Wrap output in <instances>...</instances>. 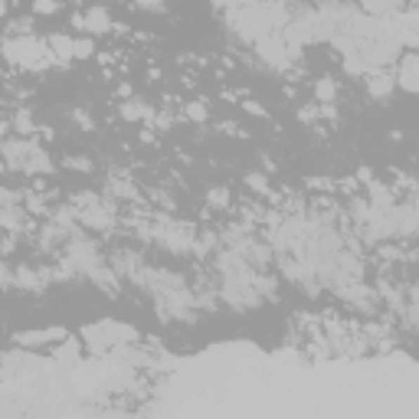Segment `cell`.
<instances>
[{
    "label": "cell",
    "instance_id": "1",
    "mask_svg": "<svg viewBox=\"0 0 419 419\" xmlns=\"http://www.w3.org/2000/svg\"><path fill=\"white\" fill-rule=\"evenodd\" d=\"M0 59H7L20 69H43L53 63L49 49L43 39H37L33 33H23V37H7L0 43Z\"/></svg>",
    "mask_w": 419,
    "mask_h": 419
},
{
    "label": "cell",
    "instance_id": "2",
    "mask_svg": "<svg viewBox=\"0 0 419 419\" xmlns=\"http://www.w3.org/2000/svg\"><path fill=\"white\" fill-rule=\"evenodd\" d=\"M151 239L157 246H164L167 252H193L197 249V229L191 223H174V219H161L151 229Z\"/></svg>",
    "mask_w": 419,
    "mask_h": 419
},
{
    "label": "cell",
    "instance_id": "3",
    "mask_svg": "<svg viewBox=\"0 0 419 419\" xmlns=\"http://www.w3.org/2000/svg\"><path fill=\"white\" fill-rule=\"evenodd\" d=\"M82 337L89 341L92 351H108V347H124V344H131L138 334L131 328H124V324H115V321H102V324H92L82 331Z\"/></svg>",
    "mask_w": 419,
    "mask_h": 419
},
{
    "label": "cell",
    "instance_id": "4",
    "mask_svg": "<svg viewBox=\"0 0 419 419\" xmlns=\"http://www.w3.org/2000/svg\"><path fill=\"white\" fill-rule=\"evenodd\" d=\"M39 144L30 141V138H17V141H4L0 144V154H4V164L7 167H13V171H27L30 157H33V151H37Z\"/></svg>",
    "mask_w": 419,
    "mask_h": 419
},
{
    "label": "cell",
    "instance_id": "5",
    "mask_svg": "<svg viewBox=\"0 0 419 419\" xmlns=\"http://www.w3.org/2000/svg\"><path fill=\"white\" fill-rule=\"evenodd\" d=\"M86 37H105L108 30H112V13L105 7H89L86 13H76V20H72Z\"/></svg>",
    "mask_w": 419,
    "mask_h": 419
},
{
    "label": "cell",
    "instance_id": "6",
    "mask_svg": "<svg viewBox=\"0 0 419 419\" xmlns=\"http://www.w3.org/2000/svg\"><path fill=\"white\" fill-rule=\"evenodd\" d=\"M49 278H53V269H17V272H13V285L17 288H23V292H43V288H46V282Z\"/></svg>",
    "mask_w": 419,
    "mask_h": 419
},
{
    "label": "cell",
    "instance_id": "7",
    "mask_svg": "<svg viewBox=\"0 0 419 419\" xmlns=\"http://www.w3.org/2000/svg\"><path fill=\"white\" fill-rule=\"evenodd\" d=\"M0 229L7 233H27L30 229V213L23 203H10V207H0Z\"/></svg>",
    "mask_w": 419,
    "mask_h": 419
},
{
    "label": "cell",
    "instance_id": "8",
    "mask_svg": "<svg viewBox=\"0 0 419 419\" xmlns=\"http://www.w3.org/2000/svg\"><path fill=\"white\" fill-rule=\"evenodd\" d=\"M403 92H416L419 89V56L416 53H406L400 59V69H397V79H393Z\"/></svg>",
    "mask_w": 419,
    "mask_h": 419
},
{
    "label": "cell",
    "instance_id": "9",
    "mask_svg": "<svg viewBox=\"0 0 419 419\" xmlns=\"http://www.w3.org/2000/svg\"><path fill=\"white\" fill-rule=\"evenodd\" d=\"M63 337H66L63 328H43V331H20V334H13V341H17L20 347H43V344L63 341Z\"/></svg>",
    "mask_w": 419,
    "mask_h": 419
},
{
    "label": "cell",
    "instance_id": "10",
    "mask_svg": "<svg viewBox=\"0 0 419 419\" xmlns=\"http://www.w3.org/2000/svg\"><path fill=\"white\" fill-rule=\"evenodd\" d=\"M108 266L115 269V276H118V278H134L144 269V262H141V256H138V252H128V249H122V252H115V256H112V262H108Z\"/></svg>",
    "mask_w": 419,
    "mask_h": 419
},
{
    "label": "cell",
    "instance_id": "11",
    "mask_svg": "<svg viewBox=\"0 0 419 419\" xmlns=\"http://www.w3.org/2000/svg\"><path fill=\"white\" fill-rule=\"evenodd\" d=\"M72 239V233H69L66 226H59V223H46L43 226V233H39V246L46 249V252H56V249H63Z\"/></svg>",
    "mask_w": 419,
    "mask_h": 419
},
{
    "label": "cell",
    "instance_id": "12",
    "mask_svg": "<svg viewBox=\"0 0 419 419\" xmlns=\"http://www.w3.org/2000/svg\"><path fill=\"white\" fill-rule=\"evenodd\" d=\"M46 49H49V56H53V63H69V59H72V37L53 33V37L46 39Z\"/></svg>",
    "mask_w": 419,
    "mask_h": 419
},
{
    "label": "cell",
    "instance_id": "13",
    "mask_svg": "<svg viewBox=\"0 0 419 419\" xmlns=\"http://www.w3.org/2000/svg\"><path fill=\"white\" fill-rule=\"evenodd\" d=\"M79 354H82L79 341H69V337H63V344L53 351V361L63 363V367H79Z\"/></svg>",
    "mask_w": 419,
    "mask_h": 419
},
{
    "label": "cell",
    "instance_id": "14",
    "mask_svg": "<svg viewBox=\"0 0 419 419\" xmlns=\"http://www.w3.org/2000/svg\"><path fill=\"white\" fill-rule=\"evenodd\" d=\"M122 118L124 122H141V118H151V108H148L141 98H124L122 102Z\"/></svg>",
    "mask_w": 419,
    "mask_h": 419
},
{
    "label": "cell",
    "instance_id": "15",
    "mask_svg": "<svg viewBox=\"0 0 419 419\" xmlns=\"http://www.w3.org/2000/svg\"><path fill=\"white\" fill-rule=\"evenodd\" d=\"M370 203H373V207H380V210H393V207H397V197H393L390 187H383V183L370 181Z\"/></svg>",
    "mask_w": 419,
    "mask_h": 419
},
{
    "label": "cell",
    "instance_id": "16",
    "mask_svg": "<svg viewBox=\"0 0 419 419\" xmlns=\"http://www.w3.org/2000/svg\"><path fill=\"white\" fill-rule=\"evenodd\" d=\"M393 86H397V82H393V76H373V79H367V92H370L373 98H387L393 92Z\"/></svg>",
    "mask_w": 419,
    "mask_h": 419
},
{
    "label": "cell",
    "instance_id": "17",
    "mask_svg": "<svg viewBox=\"0 0 419 419\" xmlns=\"http://www.w3.org/2000/svg\"><path fill=\"white\" fill-rule=\"evenodd\" d=\"M108 193H112V197H122V200H134V197H138V191H134V183L128 181V177H112V181H108Z\"/></svg>",
    "mask_w": 419,
    "mask_h": 419
},
{
    "label": "cell",
    "instance_id": "18",
    "mask_svg": "<svg viewBox=\"0 0 419 419\" xmlns=\"http://www.w3.org/2000/svg\"><path fill=\"white\" fill-rule=\"evenodd\" d=\"M10 124H13V131H17L20 138H30V134L37 131V122H33V115H30L27 108H20V112L13 115V122H10Z\"/></svg>",
    "mask_w": 419,
    "mask_h": 419
},
{
    "label": "cell",
    "instance_id": "19",
    "mask_svg": "<svg viewBox=\"0 0 419 419\" xmlns=\"http://www.w3.org/2000/svg\"><path fill=\"white\" fill-rule=\"evenodd\" d=\"M53 171V161H49V154L43 151V148H37L33 151V157H30V164H27V171L23 174H49Z\"/></svg>",
    "mask_w": 419,
    "mask_h": 419
},
{
    "label": "cell",
    "instance_id": "20",
    "mask_svg": "<svg viewBox=\"0 0 419 419\" xmlns=\"http://www.w3.org/2000/svg\"><path fill=\"white\" fill-rule=\"evenodd\" d=\"M314 96H318V102H324V105H331L334 102V96H337V82L334 79H318L314 82Z\"/></svg>",
    "mask_w": 419,
    "mask_h": 419
},
{
    "label": "cell",
    "instance_id": "21",
    "mask_svg": "<svg viewBox=\"0 0 419 419\" xmlns=\"http://www.w3.org/2000/svg\"><path fill=\"white\" fill-rule=\"evenodd\" d=\"M92 53H96V43H92V37L72 39V59H89Z\"/></svg>",
    "mask_w": 419,
    "mask_h": 419
},
{
    "label": "cell",
    "instance_id": "22",
    "mask_svg": "<svg viewBox=\"0 0 419 419\" xmlns=\"http://www.w3.org/2000/svg\"><path fill=\"white\" fill-rule=\"evenodd\" d=\"M370 13H397V0H361Z\"/></svg>",
    "mask_w": 419,
    "mask_h": 419
},
{
    "label": "cell",
    "instance_id": "23",
    "mask_svg": "<svg viewBox=\"0 0 419 419\" xmlns=\"http://www.w3.org/2000/svg\"><path fill=\"white\" fill-rule=\"evenodd\" d=\"M207 203L217 210H226L229 207V191H223V187H213V191H207Z\"/></svg>",
    "mask_w": 419,
    "mask_h": 419
},
{
    "label": "cell",
    "instance_id": "24",
    "mask_svg": "<svg viewBox=\"0 0 419 419\" xmlns=\"http://www.w3.org/2000/svg\"><path fill=\"white\" fill-rule=\"evenodd\" d=\"M183 112H187V118H191V122H207V118H210V108L203 102H191Z\"/></svg>",
    "mask_w": 419,
    "mask_h": 419
},
{
    "label": "cell",
    "instance_id": "25",
    "mask_svg": "<svg viewBox=\"0 0 419 419\" xmlns=\"http://www.w3.org/2000/svg\"><path fill=\"white\" fill-rule=\"evenodd\" d=\"M33 13L53 17V13H59V0H33Z\"/></svg>",
    "mask_w": 419,
    "mask_h": 419
},
{
    "label": "cell",
    "instance_id": "26",
    "mask_svg": "<svg viewBox=\"0 0 419 419\" xmlns=\"http://www.w3.org/2000/svg\"><path fill=\"white\" fill-rule=\"evenodd\" d=\"M246 187H249L252 193H266V191H269L266 174H249V177H246Z\"/></svg>",
    "mask_w": 419,
    "mask_h": 419
},
{
    "label": "cell",
    "instance_id": "27",
    "mask_svg": "<svg viewBox=\"0 0 419 419\" xmlns=\"http://www.w3.org/2000/svg\"><path fill=\"white\" fill-rule=\"evenodd\" d=\"M27 193L23 191H10V187H0V207H10V203H23Z\"/></svg>",
    "mask_w": 419,
    "mask_h": 419
},
{
    "label": "cell",
    "instance_id": "28",
    "mask_svg": "<svg viewBox=\"0 0 419 419\" xmlns=\"http://www.w3.org/2000/svg\"><path fill=\"white\" fill-rule=\"evenodd\" d=\"M66 167H69V171H82V174H89L92 167H96V164L89 161V157H66Z\"/></svg>",
    "mask_w": 419,
    "mask_h": 419
},
{
    "label": "cell",
    "instance_id": "29",
    "mask_svg": "<svg viewBox=\"0 0 419 419\" xmlns=\"http://www.w3.org/2000/svg\"><path fill=\"white\" fill-rule=\"evenodd\" d=\"M151 197H154V203H161V207H164V213H171V210H174V200L164 191H154Z\"/></svg>",
    "mask_w": 419,
    "mask_h": 419
},
{
    "label": "cell",
    "instance_id": "30",
    "mask_svg": "<svg viewBox=\"0 0 419 419\" xmlns=\"http://www.w3.org/2000/svg\"><path fill=\"white\" fill-rule=\"evenodd\" d=\"M72 122H79L82 128H92V118H89L86 112H72Z\"/></svg>",
    "mask_w": 419,
    "mask_h": 419
},
{
    "label": "cell",
    "instance_id": "31",
    "mask_svg": "<svg viewBox=\"0 0 419 419\" xmlns=\"http://www.w3.org/2000/svg\"><path fill=\"white\" fill-rule=\"evenodd\" d=\"M13 131V124H10V118H0V141H7V134Z\"/></svg>",
    "mask_w": 419,
    "mask_h": 419
},
{
    "label": "cell",
    "instance_id": "32",
    "mask_svg": "<svg viewBox=\"0 0 419 419\" xmlns=\"http://www.w3.org/2000/svg\"><path fill=\"white\" fill-rule=\"evenodd\" d=\"M243 108H246L249 115H266V108H262V105H259V102H246V105H243Z\"/></svg>",
    "mask_w": 419,
    "mask_h": 419
},
{
    "label": "cell",
    "instance_id": "33",
    "mask_svg": "<svg viewBox=\"0 0 419 419\" xmlns=\"http://www.w3.org/2000/svg\"><path fill=\"white\" fill-rule=\"evenodd\" d=\"M4 13H7V4H4V0H0V17H4Z\"/></svg>",
    "mask_w": 419,
    "mask_h": 419
},
{
    "label": "cell",
    "instance_id": "34",
    "mask_svg": "<svg viewBox=\"0 0 419 419\" xmlns=\"http://www.w3.org/2000/svg\"><path fill=\"white\" fill-rule=\"evenodd\" d=\"M0 79H4V59H0Z\"/></svg>",
    "mask_w": 419,
    "mask_h": 419
}]
</instances>
